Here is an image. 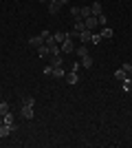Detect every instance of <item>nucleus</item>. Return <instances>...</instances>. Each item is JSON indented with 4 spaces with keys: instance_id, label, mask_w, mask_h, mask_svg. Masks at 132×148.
Instances as JSON below:
<instances>
[{
    "instance_id": "dca6fc26",
    "label": "nucleus",
    "mask_w": 132,
    "mask_h": 148,
    "mask_svg": "<svg viewBox=\"0 0 132 148\" xmlns=\"http://www.w3.org/2000/svg\"><path fill=\"white\" fill-rule=\"evenodd\" d=\"M49 53H51V51H49V47H46V44H42V47H38V56H40V58H46V56H49Z\"/></svg>"
},
{
    "instance_id": "7ed1b4c3",
    "label": "nucleus",
    "mask_w": 132,
    "mask_h": 148,
    "mask_svg": "<svg viewBox=\"0 0 132 148\" xmlns=\"http://www.w3.org/2000/svg\"><path fill=\"white\" fill-rule=\"evenodd\" d=\"M60 51H62V53H75V44H73V40L66 38V40L60 44Z\"/></svg>"
},
{
    "instance_id": "9b49d317",
    "label": "nucleus",
    "mask_w": 132,
    "mask_h": 148,
    "mask_svg": "<svg viewBox=\"0 0 132 148\" xmlns=\"http://www.w3.org/2000/svg\"><path fill=\"white\" fill-rule=\"evenodd\" d=\"M53 77H57V80H62L64 75H66V71H64V66H53Z\"/></svg>"
},
{
    "instance_id": "1a4fd4ad",
    "label": "nucleus",
    "mask_w": 132,
    "mask_h": 148,
    "mask_svg": "<svg viewBox=\"0 0 132 148\" xmlns=\"http://www.w3.org/2000/svg\"><path fill=\"white\" fill-rule=\"evenodd\" d=\"M64 77H66V82H68V84H77V82H79V75H77V71H70L68 75H64Z\"/></svg>"
},
{
    "instance_id": "2eb2a0df",
    "label": "nucleus",
    "mask_w": 132,
    "mask_h": 148,
    "mask_svg": "<svg viewBox=\"0 0 132 148\" xmlns=\"http://www.w3.org/2000/svg\"><path fill=\"white\" fill-rule=\"evenodd\" d=\"M121 84H123V91H126V93H130V91H132V77H130V75H128V77L121 82Z\"/></svg>"
},
{
    "instance_id": "4be33fe9",
    "label": "nucleus",
    "mask_w": 132,
    "mask_h": 148,
    "mask_svg": "<svg viewBox=\"0 0 132 148\" xmlns=\"http://www.w3.org/2000/svg\"><path fill=\"white\" fill-rule=\"evenodd\" d=\"M121 71L130 75V73H132V64H130V62H126V64H121Z\"/></svg>"
},
{
    "instance_id": "393cba45",
    "label": "nucleus",
    "mask_w": 132,
    "mask_h": 148,
    "mask_svg": "<svg viewBox=\"0 0 132 148\" xmlns=\"http://www.w3.org/2000/svg\"><path fill=\"white\" fill-rule=\"evenodd\" d=\"M97 18H99V25H106V20H108L106 16H104V13H101V16H97Z\"/></svg>"
},
{
    "instance_id": "b1692460",
    "label": "nucleus",
    "mask_w": 132,
    "mask_h": 148,
    "mask_svg": "<svg viewBox=\"0 0 132 148\" xmlns=\"http://www.w3.org/2000/svg\"><path fill=\"white\" fill-rule=\"evenodd\" d=\"M101 42V36H95L93 33V40H90V44H99Z\"/></svg>"
},
{
    "instance_id": "412c9836",
    "label": "nucleus",
    "mask_w": 132,
    "mask_h": 148,
    "mask_svg": "<svg viewBox=\"0 0 132 148\" xmlns=\"http://www.w3.org/2000/svg\"><path fill=\"white\" fill-rule=\"evenodd\" d=\"M9 113V102H0V115Z\"/></svg>"
},
{
    "instance_id": "423d86ee",
    "label": "nucleus",
    "mask_w": 132,
    "mask_h": 148,
    "mask_svg": "<svg viewBox=\"0 0 132 148\" xmlns=\"http://www.w3.org/2000/svg\"><path fill=\"white\" fill-rule=\"evenodd\" d=\"M79 40H82V44H88L90 40H93V31H90V29L79 31Z\"/></svg>"
},
{
    "instance_id": "4468645a",
    "label": "nucleus",
    "mask_w": 132,
    "mask_h": 148,
    "mask_svg": "<svg viewBox=\"0 0 132 148\" xmlns=\"http://www.w3.org/2000/svg\"><path fill=\"white\" fill-rule=\"evenodd\" d=\"M53 38H55V42H57V44H62L64 40L68 38V33H64V31H57V33H55V36H53Z\"/></svg>"
},
{
    "instance_id": "f257e3e1",
    "label": "nucleus",
    "mask_w": 132,
    "mask_h": 148,
    "mask_svg": "<svg viewBox=\"0 0 132 148\" xmlns=\"http://www.w3.org/2000/svg\"><path fill=\"white\" fill-rule=\"evenodd\" d=\"M33 106H35V99L33 97H24L22 99V117L24 119H33V115H35V111H33Z\"/></svg>"
},
{
    "instance_id": "9d476101",
    "label": "nucleus",
    "mask_w": 132,
    "mask_h": 148,
    "mask_svg": "<svg viewBox=\"0 0 132 148\" xmlns=\"http://www.w3.org/2000/svg\"><path fill=\"white\" fill-rule=\"evenodd\" d=\"M62 2H60V0H57V2H51L49 5V13H53V16H55V13H60V9H62Z\"/></svg>"
},
{
    "instance_id": "a878e982",
    "label": "nucleus",
    "mask_w": 132,
    "mask_h": 148,
    "mask_svg": "<svg viewBox=\"0 0 132 148\" xmlns=\"http://www.w3.org/2000/svg\"><path fill=\"white\" fill-rule=\"evenodd\" d=\"M60 2H62V5H68V0H60Z\"/></svg>"
},
{
    "instance_id": "bb28decb",
    "label": "nucleus",
    "mask_w": 132,
    "mask_h": 148,
    "mask_svg": "<svg viewBox=\"0 0 132 148\" xmlns=\"http://www.w3.org/2000/svg\"><path fill=\"white\" fill-rule=\"evenodd\" d=\"M46 2H49V5H51V2H57V0H46Z\"/></svg>"
},
{
    "instance_id": "f03ea898",
    "label": "nucleus",
    "mask_w": 132,
    "mask_h": 148,
    "mask_svg": "<svg viewBox=\"0 0 132 148\" xmlns=\"http://www.w3.org/2000/svg\"><path fill=\"white\" fill-rule=\"evenodd\" d=\"M49 36H51L49 31H42L40 36H33V38H29V44H31V47H35V49H38V47H42V44L46 42V38H49Z\"/></svg>"
},
{
    "instance_id": "5701e85b",
    "label": "nucleus",
    "mask_w": 132,
    "mask_h": 148,
    "mask_svg": "<svg viewBox=\"0 0 132 148\" xmlns=\"http://www.w3.org/2000/svg\"><path fill=\"white\" fill-rule=\"evenodd\" d=\"M88 16H93V11H90V7H82V18L86 20Z\"/></svg>"
},
{
    "instance_id": "f3484780",
    "label": "nucleus",
    "mask_w": 132,
    "mask_h": 148,
    "mask_svg": "<svg viewBox=\"0 0 132 148\" xmlns=\"http://www.w3.org/2000/svg\"><path fill=\"white\" fill-rule=\"evenodd\" d=\"M126 77H128V73H123L121 69H119V71H114V80H117V82H123Z\"/></svg>"
},
{
    "instance_id": "c85d7f7f",
    "label": "nucleus",
    "mask_w": 132,
    "mask_h": 148,
    "mask_svg": "<svg viewBox=\"0 0 132 148\" xmlns=\"http://www.w3.org/2000/svg\"><path fill=\"white\" fill-rule=\"evenodd\" d=\"M130 77H132V73H130Z\"/></svg>"
},
{
    "instance_id": "39448f33",
    "label": "nucleus",
    "mask_w": 132,
    "mask_h": 148,
    "mask_svg": "<svg viewBox=\"0 0 132 148\" xmlns=\"http://www.w3.org/2000/svg\"><path fill=\"white\" fill-rule=\"evenodd\" d=\"M84 25H86V29H90V31H93L95 27L99 25V18H97V16H88V18L84 20Z\"/></svg>"
},
{
    "instance_id": "6ab92c4d",
    "label": "nucleus",
    "mask_w": 132,
    "mask_h": 148,
    "mask_svg": "<svg viewBox=\"0 0 132 148\" xmlns=\"http://www.w3.org/2000/svg\"><path fill=\"white\" fill-rule=\"evenodd\" d=\"M112 36H114V33H112V29H108V27H106L104 31H101V38H104V40H110Z\"/></svg>"
},
{
    "instance_id": "6e6552de",
    "label": "nucleus",
    "mask_w": 132,
    "mask_h": 148,
    "mask_svg": "<svg viewBox=\"0 0 132 148\" xmlns=\"http://www.w3.org/2000/svg\"><path fill=\"white\" fill-rule=\"evenodd\" d=\"M2 124H9V126H13V130H18V124L13 122V113H5L2 115Z\"/></svg>"
},
{
    "instance_id": "aec40b11",
    "label": "nucleus",
    "mask_w": 132,
    "mask_h": 148,
    "mask_svg": "<svg viewBox=\"0 0 132 148\" xmlns=\"http://www.w3.org/2000/svg\"><path fill=\"white\" fill-rule=\"evenodd\" d=\"M51 66H62V53L53 56V64H51Z\"/></svg>"
},
{
    "instance_id": "f8f14e48",
    "label": "nucleus",
    "mask_w": 132,
    "mask_h": 148,
    "mask_svg": "<svg viewBox=\"0 0 132 148\" xmlns=\"http://www.w3.org/2000/svg\"><path fill=\"white\" fill-rule=\"evenodd\" d=\"M90 11H93V16H101V2H93V5H90Z\"/></svg>"
},
{
    "instance_id": "ddd939ff",
    "label": "nucleus",
    "mask_w": 132,
    "mask_h": 148,
    "mask_svg": "<svg viewBox=\"0 0 132 148\" xmlns=\"http://www.w3.org/2000/svg\"><path fill=\"white\" fill-rule=\"evenodd\" d=\"M70 16L75 20H82V7H70Z\"/></svg>"
},
{
    "instance_id": "cd10ccee",
    "label": "nucleus",
    "mask_w": 132,
    "mask_h": 148,
    "mask_svg": "<svg viewBox=\"0 0 132 148\" xmlns=\"http://www.w3.org/2000/svg\"><path fill=\"white\" fill-rule=\"evenodd\" d=\"M0 124H2V115H0Z\"/></svg>"
},
{
    "instance_id": "20e7f679",
    "label": "nucleus",
    "mask_w": 132,
    "mask_h": 148,
    "mask_svg": "<svg viewBox=\"0 0 132 148\" xmlns=\"http://www.w3.org/2000/svg\"><path fill=\"white\" fill-rule=\"evenodd\" d=\"M79 64H84V69H90L93 66V58H90V53H82V56H79Z\"/></svg>"
},
{
    "instance_id": "a211bd4d",
    "label": "nucleus",
    "mask_w": 132,
    "mask_h": 148,
    "mask_svg": "<svg viewBox=\"0 0 132 148\" xmlns=\"http://www.w3.org/2000/svg\"><path fill=\"white\" fill-rule=\"evenodd\" d=\"M84 29H86L84 20H75V27H73V31H77V33H79V31H84Z\"/></svg>"
},
{
    "instance_id": "0eeeda50",
    "label": "nucleus",
    "mask_w": 132,
    "mask_h": 148,
    "mask_svg": "<svg viewBox=\"0 0 132 148\" xmlns=\"http://www.w3.org/2000/svg\"><path fill=\"white\" fill-rule=\"evenodd\" d=\"M11 133H13V126H9V124H0V139L9 137Z\"/></svg>"
}]
</instances>
